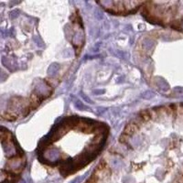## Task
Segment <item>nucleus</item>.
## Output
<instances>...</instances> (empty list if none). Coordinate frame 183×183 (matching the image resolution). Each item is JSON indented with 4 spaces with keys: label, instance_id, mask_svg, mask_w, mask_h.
I'll list each match as a JSON object with an SVG mask.
<instances>
[{
    "label": "nucleus",
    "instance_id": "f257e3e1",
    "mask_svg": "<svg viewBox=\"0 0 183 183\" xmlns=\"http://www.w3.org/2000/svg\"><path fill=\"white\" fill-rule=\"evenodd\" d=\"M142 121H149L150 119H152V113L151 111L149 110H144L140 113V117H139Z\"/></svg>",
    "mask_w": 183,
    "mask_h": 183
}]
</instances>
